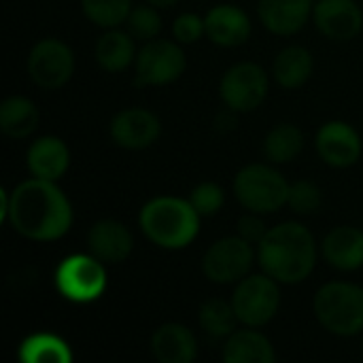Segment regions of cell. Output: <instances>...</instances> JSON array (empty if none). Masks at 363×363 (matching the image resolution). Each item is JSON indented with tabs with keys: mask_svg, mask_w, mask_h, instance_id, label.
Returning a JSON list of instances; mask_svg holds the SVG:
<instances>
[{
	"mask_svg": "<svg viewBox=\"0 0 363 363\" xmlns=\"http://www.w3.org/2000/svg\"><path fill=\"white\" fill-rule=\"evenodd\" d=\"M81 9L91 23L100 28H117L119 23H125L132 11V0H81Z\"/></svg>",
	"mask_w": 363,
	"mask_h": 363,
	"instance_id": "obj_28",
	"label": "cell"
},
{
	"mask_svg": "<svg viewBox=\"0 0 363 363\" xmlns=\"http://www.w3.org/2000/svg\"><path fill=\"white\" fill-rule=\"evenodd\" d=\"M313 11V0H259L257 13L266 30L279 36L300 32Z\"/></svg>",
	"mask_w": 363,
	"mask_h": 363,
	"instance_id": "obj_17",
	"label": "cell"
},
{
	"mask_svg": "<svg viewBox=\"0 0 363 363\" xmlns=\"http://www.w3.org/2000/svg\"><path fill=\"white\" fill-rule=\"evenodd\" d=\"M223 362L228 363H274L277 353L272 342L255 330H238L228 336L223 347Z\"/></svg>",
	"mask_w": 363,
	"mask_h": 363,
	"instance_id": "obj_21",
	"label": "cell"
},
{
	"mask_svg": "<svg viewBox=\"0 0 363 363\" xmlns=\"http://www.w3.org/2000/svg\"><path fill=\"white\" fill-rule=\"evenodd\" d=\"M189 202L194 204V208L200 213V217H213L225 202V196H223V189L217 185V183H200L191 196H189Z\"/></svg>",
	"mask_w": 363,
	"mask_h": 363,
	"instance_id": "obj_31",
	"label": "cell"
},
{
	"mask_svg": "<svg viewBox=\"0 0 363 363\" xmlns=\"http://www.w3.org/2000/svg\"><path fill=\"white\" fill-rule=\"evenodd\" d=\"M268 72L255 62L234 64L219 83V96L234 113H251L262 106L268 96Z\"/></svg>",
	"mask_w": 363,
	"mask_h": 363,
	"instance_id": "obj_9",
	"label": "cell"
},
{
	"mask_svg": "<svg viewBox=\"0 0 363 363\" xmlns=\"http://www.w3.org/2000/svg\"><path fill=\"white\" fill-rule=\"evenodd\" d=\"M313 70H315L313 55L306 47H300V45L285 47L274 57V64H272V74L277 83L287 89L302 87L311 79Z\"/></svg>",
	"mask_w": 363,
	"mask_h": 363,
	"instance_id": "obj_23",
	"label": "cell"
},
{
	"mask_svg": "<svg viewBox=\"0 0 363 363\" xmlns=\"http://www.w3.org/2000/svg\"><path fill=\"white\" fill-rule=\"evenodd\" d=\"M160 132L162 125L157 115L140 106L123 108L111 121L113 143L130 151H140L151 147L160 138Z\"/></svg>",
	"mask_w": 363,
	"mask_h": 363,
	"instance_id": "obj_12",
	"label": "cell"
},
{
	"mask_svg": "<svg viewBox=\"0 0 363 363\" xmlns=\"http://www.w3.org/2000/svg\"><path fill=\"white\" fill-rule=\"evenodd\" d=\"M172 34H174L177 43H181V45H194L196 40L202 38V34H206L204 19L196 13H183L174 19Z\"/></svg>",
	"mask_w": 363,
	"mask_h": 363,
	"instance_id": "obj_32",
	"label": "cell"
},
{
	"mask_svg": "<svg viewBox=\"0 0 363 363\" xmlns=\"http://www.w3.org/2000/svg\"><path fill=\"white\" fill-rule=\"evenodd\" d=\"M313 17L317 30L330 40H351L363 28V13L355 0H319Z\"/></svg>",
	"mask_w": 363,
	"mask_h": 363,
	"instance_id": "obj_14",
	"label": "cell"
},
{
	"mask_svg": "<svg viewBox=\"0 0 363 363\" xmlns=\"http://www.w3.org/2000/svg\"><path fill=\"white\" fill-rule=\"evenodd\" d=\"M321 202H323V194L311 181H298L289 189V202L287 204L298 215H313L315 211H319Z\"/></svg>",
	"mask_w": 363,
	"mask_h": 363,
	"instance_id": "obj_30",
	"label": "cell"
},
{
	"mask_svg": "<svg viewBox=\"0 0 363 363\" xmlns=\"http://www.w3.org/2000/svg\"><path fill=\"white\" fill-rule=\"evenodd\" d=\"M325 262L342 272H353L363 266V232L353 225L334 228L323 240Z\"/></svg>",
	"mask_w": 363,
	"mask_h": 363,
	"instance_id": "obj_20",
	"label": "cell"
},
{
	"mask_svg": "<svg viewBox=\"0 0 363 363\" xmlns=\"http://www.w3.org/2000/svg\"><path fill=\"white\" fill-rule=\"evenodd\" d=\"M187 68L185 51L172 40H147L136 53V85H168Z\"/></svg>",
	"mask_w": 363,
	"mask_h": 363,
	"instance_id": "obj_10",
	"label": "cell"
},
{
	"mask_svg": "<svg viewBox=\"0 0 363 363\" xmlns=\"http://www.w3.org/2000/svg\"><path fill=\"white\" fill-rule=\"evenodd\" d=\"M206 36L219 47H240L251 36V19L249 15L232 4L213 6L206 17Z\"/></svg>",
	"mask_w": 363,
	"mask_h": 363,
	"instance_id": "obj_16",
	"label": "cell"
},
{
	"mask_svg": "<svg viewBox=\"0 0 363 363\" xmlns=\"http://www.w3.org/2000/svg\"><path fill=\"white\" fill-rule=\"evenodd\" d=\"M291 185L287 179L266 164L245 166L234 179V196L249 211L257 215H270L281 211L289 202Z\"/></svg>",
	"mask_w": 363,
	"mask_h": 363,
	"instance_id": "obj_5",
	"label": "cell"
},
{
	"mask_svg": "<svg viewBox=\"0 0 363 363\" xmlns=\"http://www.w3.org/2000/svg\"><path fill=\"white\" fill-rule=\"evenodd\" d=\"M149 4H153V6H157V9H168V6H174L179 0H147Z\"/></svg>",
	"mask_w": 363,
	"mask_h": 363,
	"instance_id": "obj_34",
	"label": "cell"
},
{
	"mask_svg": "<svg viewBox=\"0 0 363 363\" xmlns=\"http://www.w3.org/2000/svg\"><path fill=\"white\" fill-rule=\"evenodd\" d=\"M315 317L336 336H357L363 332V287L334 281L323 285L313 302Z\"/></svg>",
	"mask_w": 363,
	"mask_h": 363,
	"instance_id": "obj_4",
	"label": "cell"
},
{
	"mask_svg": "<svg viewBox=\"0 0 363 363\" xmlns=\"http://www.w3.org/2000/svg\"><path fill=\"white\" fill-rule=\"evenodd\" d=\"M143 234L160 249L179 251L189 247L200 232V213L189 200L177 196H157L140 211Z\"/></svg>",
	"mask_w": 363,
	"mask_h": 363,
	"instance_id": "obj_3",
	"label": "cell"
},
{
	"mask_svg": "<svg viewBox=\"0 0 363 363\" xmlns=\"http://www.w3.org/2000/svg\"><path fill=\"white\" fill-rule=\"evenodd\" d=\"M74 72V53L60 38L38 40L28 55V74L43 89L64 87Z\"/></svg>",
	"mask_w": 363,
	"mask_h": 363,
	"instance_id": "obj_11",
	"label": "cell"
},
{
	"mask_svg": "<svg viewBox=\"0 0 363 363\" xmlns=\"http://www.w3.org/2000/svg\"><path fill=\"white\" fill-rule=\"evenodd\" d=\"M257 262L262 270L283 285L306 281L317 264L315 236L302 223L287 221L266 232L257 245Z\"/></svg>",
	"mask_w": 363,
	"mask_h": 363,
	"instance_id": "obj_2",
	"label": "cell"
},
{
	"mask_svg": "<svg viewBox=\"0 0 363 363\" xmlns=\"http://www.w3.org/2000/svg\"><path fill=\"white\" fill-rule=\"evenodd\" d=\"M87 247L94 257L104 264H121L130 257L134 249V238L130 230L113 219H104L91 225L87 234Z\"/></svg>",
	"mask_w": 363,
	"mask_h": 363,
	"instance_id": "obj_15",
	"label": "cell"
},
{
	"mask_svg": "<svg viewBox=\"0 0 363 363\" xmlns=\"http://www.w3.org/2000/svg\"><path fill=\"white\" fill-rule=\"evenodd\" d=\"M198 321L204 334H208L211 338H228L236 332V323H240L232 302L219 298H213L200 306Z\"/></svg>",
	"mask_w": 363,
	"mask_h": 363,
	"instance_id": "obj_27",
	"label": "cell"
},
{
	"mask_svg": "<svg viewBox=\"0 0 363 363\" xmlns=\"http://www.w3.org/2000/svg\"><path fill=\"white\" fill-rule=\"evenodd\" d=\"M253 262V245L242 236H228L208 247L202 257V272L211 283L230 285L249 277Z\"/></svg>",
	"mask_w": 363,
	"mask_h": 363,
	"instance_id": "obj_8",
	"label": "cell"
},
{
	"mask_svg": "<svg viewBox=\"0 0 363 363\" xmlns=\"http://www.w3.org/2000/svg\"><path fill=\"white\" fill-rule=\"evenodd\" d=\"M26 164L32 177L57 181L64 177V172L70 166V151L62 138L40 136L30 145L26 153Z\"/></svg>",
	"mask_w": 363,
	"mask_h": 363,
	"instance_id": "obj_18",
	"label": "cell"
},
{
	"mask_svg": "<svg viewBox=\"0 0 363 363\" xmlns=\"http://www.w3.org/2000/svg\"><path fill=\"white\" fill-rule=\"evenodd\" d=\"M266 225L264 221L257 217V213H251V215H245L238 219V236H242L245 240H249L251 245L253 242H262V238L266 236Z\"/></svg>",
	"mask_w": 363,
	"mask_h": 363,
	"instance_id": "obj_33",
	"label": "cell"
},
{
	"mask_svg": "<svg viewBox=\"0 0 363 363\" xmlns=\"http://www.w3.org/2000/svg\"><path fill=\"white\" fill-rule=\"evenodd\" d=\"M94 255L74 253L62 259L55 270V287L62 298L74 304L96 302L106 289V270Z\"/></svg>",
	"mask_w": 363,
	"mask_h": 363,
	"instance_id": "obj_6",
	"label": "cell"
},
{
	"mask_svg": "<svg viewBox=\"0 0 363 363\" xmlns=\"http://www.w3.org/2000/svg\"><path fill=\"white\" fill-rule=\"evenodd\" d=\"M151 353L160 363H191L198 357V340L181 323H164L151 336Z\"/></svg>",
	"mask_w": 363,
	"mask_h": 363,
	"instance_id": "obj_19",
	"label": "cell"
},
{
	"mask_svg": "<svg viewBox=\"0 0 363 363\" xmlns=\"http://www.w3.org/2000/svg\"><path fill=\"white\" fill-rule=\"evenodd\" d=\"M6 221L28 240H60L72 228V204L55 181L34 177L9 194Z\"/></svg>",
	"mask_w": 363,
	"mask_h": 363,
	"instance_id": "obj_1",
	"label": "cell"
},
{
	"mask_svg": "<svg viewBox=\"0 0 363 363\" xmlns=\"http://www.w3.org/2000/svg\"><path fill=\"white\" fill-rule=\"evenodd\" d=\"M315 145L321 160L334 168H349L357 164L362 155V136L345 121H328L321 125Z\"/></svg>",
	"mask_w": 363,
	"mask_h": 363,
	"instance_id": "obj_13",
	"label": "cell"
},
{
	"mask_svg": "<svg viewBox=\"0 0 363 363\" xmlns=\"http://www.w3.org/2000/svg\"><path fill=\"white\" fill-rule=\"evenodd\" d=\"M96 62L106 72H121L132 62H136V45L130 32L108 28L96 43Z\"/></svg>",
	"mask_w": 363,
	"mask_h": 363,
	"instance_id": "obj_22",
	"label": "cell"
},
{
	"mask_svg": "<svg viewBox=\"0 0 363 363\" xmlns=\"http://www.w3.org/2000/svg\"><path fill=\"white\" fill-rule=\"evenodd\" d=\"M232 306L236 317L247 328H262L270 323L281 306L279 281L264 274H249L238 281V287L232 296Z\"/></svg>",
	"mask_w": 363,
	"mask_h": 363,
	"instance_id": "obj_7",
	"label": "cell"
},
{
	"mask_svg": "<svg viewBox=\"0 0 363 363\" xmlns=\"http://www.w3.org/2000/svg\"><path fill=\"white\" fill-rule=\"evenodd\" d=\"M17 357L23 363H70L72 351L55 334H32L19 345Z\"/></svg>",
	"mask_w": 363,
	"mask_h": 363,
	"instance_id": "obj_25",
	"label": "cell"
},
{
	"mask_svg": "<svg viewBox=\"0 0 363 363\" xmlns=\"http://www.w3.org/2000/svg\"><path fill=\"white\" fill-rule=\"evenodd\" d=\"M38 128V108L30 98L11 96L0 104V130L9 138H26Z\"/></svg>",
	"mask_w": 363,
	"mask_h": 363,
	"instance_id": "obj_24",
	"label": "cell"
},
{
	"mask_svg": "<svg viewBox=\"0 0 363 363\" xmlns=\"http://www.w3.org/2000/svg\"><path fill=\"white\" fill-rule=\"evenodd\" d=\"M157 6L153 4H138L130 11L128 19H125V26H128V32L138 38V40H151L160 34L162 30V17L160 13L155 11Z\"/></svg>",
	"mask_w": 363,
	"mask_h": 363,
	"instance_id": "obj_29",
	"label": "cell"
},
{
	"mask_svg": "<svg viewBox=\"0 0 363 363\" xmlns=\"http://www.w3.org/2000/svg\"><path fill=\"white\" fill-rule=\"evenodd\" d=\"M304 149V134L294 123H281L268 132L264 140V153L272 164L294 162Z\"/></svg>",
	"mask_w": 363,
	"mask_h": 363,
	"instance_id": "obj_26",
	"label": "cell"
}]
</instances>
